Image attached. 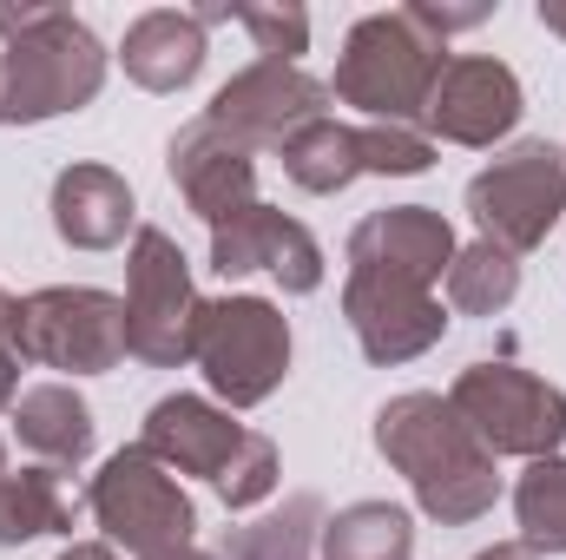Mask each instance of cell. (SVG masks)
I'll return each mask as SVG.
<instances>
[{
  "instance_id": "cell-3",
  "label": "cell",
  "mask_w": 566,
  "mask_h": 560,
  "mask_svg": "<svg viewBox=\"0 0 566 560\" xmlns=\"http://www.w3.org/2000/svg\"><path fill=\"white\" fill-rule=\"evenodd\" d=\"M441 66H448V40H434L409 7L363 13L343 40L329 100L369 113V126H422Z\"/></svg>"
},
{
  "instance_id": "cell-22",
  "label": "cell",
  "mask_w": 566,
  "mask_h": 560,
  "mask_svg": "<svg viewBox=\"0 0 566 560\" xmlns=\"http://www.w3.org/2000/svg\"><path fill=\"white\" fill-rule=\"evenodd\" d=\"M40 535H73V501L60 468H7L0 475V548H27Z\"/></svg>"
},
{
  "instance_id": "cell-11",
  "label": "cell",
  "mask_w": 566,
  "mask_h": 560,
  "mask_svg": "<svg viewBox=\"0 0 566 560\" xmlns=\"http://www.w3.org/2000/svg\"><path fill=\"white\" fill-rule=\"evenodd\" d=\"M527 113V93L514 80L507 60H488V53H454L428 93L422 133L448 145H494L507 139Z\"/></svg>"
},
{
  "instance_id": "cell-35",
  "label": "cell",
  "mask_w": 566,
  "mask_h": 560,
  "mask_svg": "<svg viewBox=\"0 0 566 560\" xmlns=\"http://www.w3.org/2000/svg\"><path fill=\"white\" fill-rule=\"evenodd\" d=\"M0 475H7V442H0Z\"/></svg>"
},
{
  "instance_id": "cell-1",
  "label": "cell",
  "mask_w": 566,
  "mask_h": 560,
  "mask_svg": "<svg viewBox=\"0 0 566 560\" xmlns=\"http://www.w3.org/2000/svg\"><path fill=\"white\" fill-rule=\"evenodd\" d=\"M376 455L416 488V508L441 528H468L501 501L494 455L434 390H402L376 409Z\"/></svg>"
},
{
  "instance_id": "cell-9",
  "label": "cell",
  "mask_w": 566,
  "mask_h": 560,
  "mask_svg": "<svg viewBox=\"0 0 566 560\" xmlns=\"http://www.w3.org/2000/svg\"><path fill=\"white\" fill-rule=\"evenodd\" d=\"M198 303L205 297L191 290V265H185L178 238L158 225H139L133 258H126V356H139L151 370L191 363Z\"/></svg>"
},
{
  "instance_id": "cell-21",
  "label": "cell",
  "mask_w": 566,
  "mask_h": 560,
  "mask_svg": "<svg viewBox=\"0 0 566 560\" xmlns=\"http://www.w3.org/2000/svg\"><path fill=\"white\" fill-rule=\"evenodd\" d=\"M323 560H416V521L396 501H349L323 521Z\"/></svg>"
},
{
  "instance_id": "cell-23",
  "label": "cell",
  "mask_w": 566,
  "mask_h": 560,
  "mask_svg": "<svg viewBox=\"0 0 566 560\" xmlns=\"http://www.w3.org/2000/svg\"><path fill=\"white\" fill-rule=\"evenodd\" d=\"M316 541H323V501L316 495H290L277 515L231 528L218 560H316Z\"/></svg>"
},
{
  "instance_id": "cell-16",
  "label": "cell",
  "mask_w": 566,
  "mask_h": 560,
  "mask_svg": "<svg viewBox=\"0 0 566 560\" xmlns=\"http://www.w3.org/2000/svg\"><path fill=\"white\" fill-rule=\"evenodd\" d=\"M244 422H231V409L205 403V396H158L145 409V428H139V448L151 462H165L171 475H205L218 481L231 468V455L244 448Z\"/></svg>"
},
{
  "instance_id": "cell-14",
  "label": "cell",
  "mask_w": 566,
  "mask_h": 560,
  "mask_svg": "<svg viewBox=\"0 0 566 560\" xmlns=\"http://www.w3.org/2000/svg\"><path fill=\"white\" fill-rule=\"evenodd\" d=\"M454 251H461L454 225L434 205H389V211H369L349 231V271L402 278V283H422V290H434L448 278Z\"/></svg>"
},
{
  "instance_id": "cell-7",
  "label": "cell",
  "mask_w": 566,
  "mask_h": 560,
  "mask_svg": "<svg viewBox=\"0 0 566 560\" xmlns=\"http://www.w3.org/2000/svg\"><path fill=\"white\" fill-rule=\"evenodd\" d=\"M86 508H93V521L106 528L113 548H126V554H139V560L171 554V548H191V535H198L191 495L178 488V475H171L165 462L145 455L139 442L119 448V455L93 475Z\"/></svg>"
},
{
  "instance_id": "cell-30",
  "label": "cell",
  "mask_w": 566,
  "mask_h": 560,
  "mask_svg": "<svg viewBox=\"0 0 566 560\" xmlns=\"http://www.w3.org/2000/svg\"><path fill=\"white\" fill-rule=\"evenodd\" d=\"M13 310H20V297H7V290H0V409H13V403H20V350H13Z\"/></svg>"
},
{
  "instance_id": "cell-6",
  "label": "cell",
  "mask_w": 566,
  "mask_h": 560,
  "mask_svg": "<svg viewBox=\"0 0 566 560\" xmlns=\"http://www.w3.org/2000/svg\"><path fill=\"white\" fill-rule=\"evenodd\" d=\"M454 416L481 435L488 455H560L566 442V390L521 363H468L448 390Z\"/></svg>"
},
{
  "instance_id": "cell-26",
  "label": "cell",
  "mask_w": 566,
  "mask_h": 560,
  "mask_svg": "<svg viewBox=\"0 0 566 560\" xmlns=\"http://www.w3.org/2000/svg\"><path fill=\"white\" fill-rule=\"evenodd\" d=\"M205 27H218V20H238L251 40H258V53L264 60H283V66H296V53L310 46V13L303 7H191Z\"/></svg>"
},
{
  "instance_id": "cell-31",
  "label": "cell",
  "mask_w": 566,
  "mask_h": 560,
  "mask_svg": "<svg viewBox=\"0 0 566 560\" xmlns=\"http://www.w3.org/2000/svg\"><path fill=\"white\" fill-rule=\"evenodd\" d=\"M53 560H119V554H113L106 541H73V548H60Z\"/></svg>"
},
{
  "instance_id": "cell-2",
  "label": "cell",
  "mask_w": 566,
  "mask_h": 560,
  "mask_svg": "<svg viewBox=\"0 0 566 560\" xmlns=\"http://www.w3.org/2000/svg\"><path fill=\"white\" fill-rule=\"evenodd\" d=\"M0 126H40L60 113H80L106 86V46L99 33L66 7H0Z\"/></svg>"
},
{
  "instance_id": "cell-12",
  "label": "cell",
  "mask_w": 566,
  "mask_h": 560,
  "mask_svg": "<svg viewBox=\"0 0 566 560\" xmlns=\"http://www.w3.org/2000/svg\"><path fill=\"white\" fill-rule=\"evenodd\" d=\"M343 317L363 343L369 363H416L441 343L448 330V310L441 297L422 290V283H402V278H376V271H349L343 278Z\"/></svg>"
},
{
  "instance_id": "cell-4",
  "label": "cell",
  "mask_w": 566,
  "mask_h": 560,
  "mask_svg": "<svg viewBox=\"0 0 566 560\" xmlns=\"http://www.w3.org/2000/svg\"><path fill=\"white\" fill-rule=\"evenodd\" d=\"M191 363L205 370L218 403L258 409L290 376V323L271 297H211V303H198Z\"/></svg>"
},
{
  "instance_id": "cell-15",
  "label": "cell",
  "mask_w": 566,
  "mask_h": 560,
  "mask_svg": "<svg viewBox=\"0 0 566 560\" xmlns=\"http://www.w3.org/2000/svg\"><path fill=\"white\" fill-rule=\"evenodd\" d=\"M171 185L185 191V205L218 231L224 218H238L244 205H258V152L224 139L211 120H191L171 139Z\"/></svg>"
},
{
  "instance_id": "cell-28",
  "label": "cell",
  "mask_w": 566,
  "mask_h": 560,
  "mask_svg": "<svg viewBox=\"0 0 566 560\" xmlns=\"http://www.w3.org/2000/svg\"><path fill=\"white\" fill-rule=\"evenodd\" d=\"M356 139H363V172L376 178H416L434 165V139L422 126H356Z\"/></svg>"
},
{
  "instance_id": "cell-18",
  "label": "cell",
  "mask_w": 566,
  "mask_h": 560,
  "mask_svg": "<svg viewBox=\"0 0 566 560\" xmlns=\"http://www.w3.org/2000/svg\"><path fill=\"white\" fill-rule=\"evenodd\" d=\"M205 20L191 7H151L126 27L119 40V60H126V80L145 93H185L198 73H205Z\"/></svg>"
},
{
  "instance_id": "cell-10",
  "label": "cell",
  "mask_w": 566,
  "mask_h": 560,
  "mask_svg": "<svg viewBox=\"0 0 566 560\" xmlns=\"http://www.w3.org/2000/svg\"><path fill=\"white\" fill-rule=\"evenodd\" d=\"M329 113V86L310 80L303 66H283V60H258L244 73H231L211 100V126L224 139H238L244 152H277L296 126L323 120Z\"/></svg>"
},
{
  "instance_id": "cell-5",
  "label": "cell",
  "mask_w": 566,
  "mask_h": 560,
  "mask_svg": "<svg viewBox=\"0 0 566 560\" xmlns=\"http://www.w3.org/2000/svg\"><path fill=\"white\" fill-rule=\"evenodd\" d=\"M13 350L40 370L106 376L126 363V297L93 283H46L13 310Z\"/></svg>"
},
{
  "instance_id": "cell-24",
  "label": "cell",
  "mask_w": 566,
  "mask_h": 560,
  "mask_svg": "<svg viewBox=\"0 0 566 560\" xmlns=\"http://www.w3.org/2000/svg\"><path fill=\"white\" fill-rule=\"evenodd\" d=\"M441 283H448V303L461 317H501L521 297V258L501 251V245H488V238H474V245L454 251V265H448Z\"/></svg>"
},
{
  "instance_id": "cell-34",
  "label": "cell",
  "mask_w": 566,
  "mask_h": 560,
  "mask_svg": "<svg viewBox=\"0 0 566 560\" xmlns=\"http://www.w3.org/2000/svg\"><path fill=\"white\" fill-rule=\"evenodd\" d=\"M151 560H218V554H205V548H171V554H151Z\"/></svg>"
},
{
  "instance_id": "cell-32",
  "label": "cell",
  "mask_w": 566,
  "mask_h": 560,
  "mask_svg": "<svg viewBox=\"0 0 566 560\" xmlns=\"http://www.w3.org/2000/svg\"><path fill=\"white\" fill-rule=\"evenodd\" d=\"M474 560H541V554H534L527 541H494L488 554H474Z\"/></svg>"
},
{
  "instance_id": "cell-8",
  "label": "cell",
  "mask_w": 566,
  "mask_h": 560,
  "mask_svg": "<svg viewBox=\"0 0 566 560\" xmlns=\"http://www.w3.org/2000/svg\"><path fill=\"white\" fill-rule=\"evenodd\" d=\"M566 211V152L547 139H521L468 178V218L501 251H534Z\"/></svg>"
},
{
  "instance_id": "cell-27",
  "label": "cell",
  "mask_w": 566,
  "mask_h": 560,
  "mask_svg": "<svg viewBox=\"0 0 566 560\" xmlns=\"http://www.w3.org/2000/svg\"><path fill=\"white\" fill-rule=\"evenodd\" d=\"M277 475H283V468H277V442L251 428V435H244V448L231 455V468H224L211 488H218V501H224V508H258V501H271V495H277Z\"/></svg>"
},
{
  "instance_id": "cell-13",
  "label": "cell",
  "mask_w": 566,
  "mask_h": 560,
  "mask_svg": "<svg viewBox=\"0 0 566 560\" xmlns=\"http://www.w3.org/2000/svg\"><path fill=\"white\" fill-rule=\"evenodd\" d=\"M211 271L218 278H251V271H271L290 297H310L323 283V245L310 238V225L283 218L277 205H244L238 218H224L211 231Z\"/></svg>"
},
{
  "instance_id": "cell-19",
  "label": "cell",
  "mask_w": 566,
  "mask_h": 560,
  "mask_svg": "<svg viewBox=\"0 0 566 560\" xmlns=\"http://www.w3.org/2000/svg\"><path fill=\"white\" fill-rule=\"evenodd\" d=\"M13 435L27 455H40V468H80L93 455V409L80 403L73 383H33L13 403Z\"/></svg>"
},
{
  "instance_id": "cell-33",
  "label": "cell",
  "mask_w": 566,
  "mask_h": 560,
  "mask_svg": "<svg viewBox=\"0 0 566 560\" xmlns=\"http://www.w3.org/2000/svg\"><path fill=\"white\" fill-rule=\"evenodd\" d=\"M541 27H547V33H560V40H566V0H541Z\"/></svg>"
},
{
  "instance_id": "cell-29",
  "label": "cell",
  "mask_w": 566,
  "mask_h": 560,
  "mask_svg": "<svg viewBox=\"0 0 566 560\" xmlns=\"http://www.w3.org/2000/svg\"><path fill=\"white\" fill-rule=\"evenodd\" d=\"M409 13L422 20L434 40H448V33H461V27H481V20H488L494 7H488V0H468V7H434V0H409Z\"/></svg>"
},
{
  "instance_id": "cell-17",
  "label": "cell",
  "mask_w": 566,
  "mask_h": 560,
  "mask_svg": "<svg viewBox=\"0 0 566 560\" xmlns=\"http://www.w3.org/2000/svg\"><path fill=\"white\" fill-rule=\"evenodd\" d=\"M53 231L73 251H113V245H126V231H139L133 185L113 165H66L53 178Z\"/></svg>"
},
{
  "instance_id": "cell-20",
  "label": "cell",
  "mask_w": 566,
  "mask_h": 560,
  "mask_svg": "<svg viewBox=\"0 0 566 560\" xmlns=\"http://www.w3.org/2000/svg\"><path fill=\"white\" fill-rule=\"evenodd\" d=\"M277 158H283V178L303 185V191H316V198H329V191H343V185L363 178V139H356V126H343L329 113L310 120V126H296L277 145Z\"/></svg>"
},
{
  "instance_id": "cell-25",
  "label": "cell",
  "mask_w": 566,
  "mask_h": 560,
  "mask_svg": "<svg viewBox=\"0 0 566 560\" xmlns=\"http://www.w3.org/2000/svg\"><path fill=\"white\" fill-rule=\"evenodd\" d=\"M514 521L534 554H566V455L527 462V475L514 481Z\"/></svg>"
}]
</instances>
